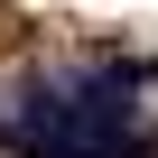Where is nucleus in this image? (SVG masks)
Wrapping results in <instances>:
<instances>
[{
  "label": "nucleus",
  "instance_id": "1",
  "mask_svg": "<svg viewBox=\"0 0 158 158\" xmlns=\"http://www.w3.org/2000/svg\"><path fill=\"white\" fill-rule=\"evenodd\" d=\"M28 149L37 158H158L139 139V65H93V74H47L28 84Z\"/></svg>",
  "mask_w": 158,
  "mask_h": 158
}]
</instances>
